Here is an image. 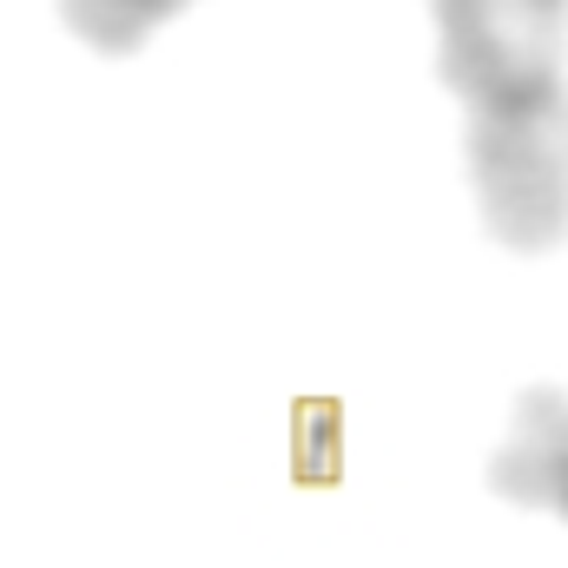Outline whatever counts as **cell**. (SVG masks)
Returning <instances> with one entry per match:
<instances>
[{"instance_id":"obj_1","label":"cell","mask_w":568,"mask_h":568,"mask_svg":"<svg viewBox=\"0 0 568 568\" xmlns=\"http://www.w3.org/2000/svg\"><path fill=\"white\" fill-rule=\"evenodd\" d=\"M429 20L483 232L523 258L556 252L568 239V0H429Z\"/></svg>"},{"instance_id":"obj_2","label":"cell","mask_w":568,"mask_h":568,"mask_svg":"<svg viewBox=\"0 0 568 568\" xmlns=\"http://www.w3.org/2000/svg\"><path fill=\"white\" fill-rule=\"evenodd\" d=\"M489 489L516 509L568 523V390L529 384L509 410L503 443L489 449Z\"/></svg>"},{"instance_id":"obj_3","label":"cell","mask_w":568,"mask_h":568,"mask_svg":"<svg viewBox=\"0 0 568 568\" xmlns=\"http://www.w3.org/2000/svg\"><path fill=\"white\" fill-rule=\"evenodd\" d=\"M192 0H60V20L106 60L120 53H140L145 40Z\"/></svg>"}]
</instances>
